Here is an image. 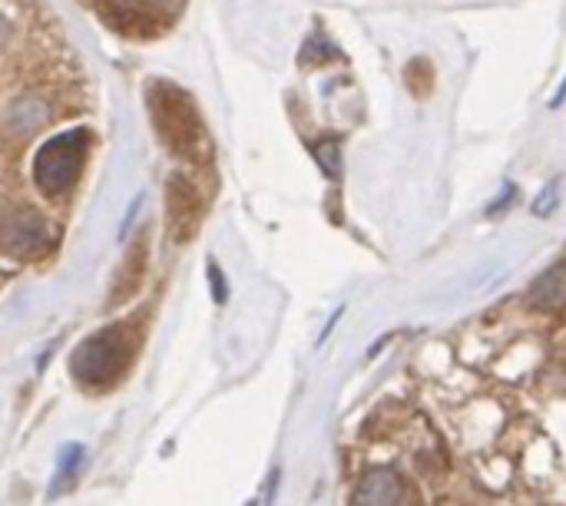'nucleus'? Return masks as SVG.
Here are the masks:
<instances>
[{"label": "nucleus", "instance_id": "1", "mask_svg": "<svg viewBox=\"0 0 566 506\" xmlns=\"http://www.w3.org/2000/svg\"><path fill=\"white\" fill-rule=\"evenodd\" d=\"M90 149V133L86 129H70L60 133L53 139H46L33 159V179L40 186V192L46 196H63L73 182L76 172L83 166V156Z\"/></svg>", "mask_w": 566, "mask_h": 506}, {"label": "nucleus", "instance_id": "2", "mask_svg": "<svg viewBox=\"0 0 566 506\" xmlns=\"http://www.w3.org/2000/svg\"><path fill=\"white\" fill-rule=\"evenodd\" d=\"M129 365V341L123 328H106L93 338H86L73 351V378L86 388H106L113 384Z\"/></svg>", "mask_w": 566, "mask_h": 506}, {"label": "nucleus", "instance_id": "3", "mask_svg": "<svg viewBox=\"0 0 566 506\" xmlns=\"http://www.w3.org/2000/svg\"><path fill=\"white\" fill-rule=\"evenodd\" d=\"M411 497L408 481L391 467H371L352 491V506H405Z\"/></svg>", "mask_w": 566, "mask_h": 506}, {"label": "nucleus", "instance_id": "4", "mask_svg": "<svg viewBox=\"0 0 566 506\" xmlns=\"http://www.w3.org/2000/svg\"><path fill=\"white\" fill-rule=\"evenodd\" d=\"M46 239H50V225L33 209L10 212L0 222V249L10 252V255H30L36 249H43Z\"/></svg>", "mask_w": 566, "mask_h": 506}, {"label": "nucleus", "instance_id": "5", "mask_svg": "<svg viewBox=\"0 0 566 506\" xmlns=\"http://www.w3.org/2000/svg\"><path fill=\"white\" fill-rule=\"evenodd\" d=\"M527 302H531L537 312H547V315H560V312H566V262L551 265V268L531 285Z\"/></svg>", "mask_w": 566, "mask_h": 506}, {"label": "nucleus", "instance_id": "6", "mask_svg": "<svg viewBox=\"0 0 566 506\" xmlns=\"http://www.w3.org/2000/svg\"><path fill=\"white\" fill-rule=\"evenodd\" d=\"M46 116H50V106L40 96H20L3 113V129L10 136H27V133L40 129L46 123Z\"/></svg>", "mask_w": 566, "mask_h": 506}, {"label": "nucleus", "instance_id": "7", "mask_svg": "<svg viewBox=\"0 0 566 506\" xmlns=\"http://www.w3.org/2000/svg\"><path fill=\"white\" fill-rule=\"evenodd\" d=\"M80 461H83V451L73 444V447H66L63 454H60V471H56V481H53V487H50V494H60V491H66L73 481H76V467H80Z\"/></svg>", "mask_w": 566, "mask_h": 506}, {"label": "nucleus", "instance_id": "8", "mask_svg": "<svg viewBox=\"0 0 566 506\" xmlns=\"http://www.w3.org/2000/svg\"><path fill=\"white\" fill-rule=\"evenodd\" d=\"M318 162H322L325 176L338 179V176H342V152H338V143H322V146H318Z\"/></svg>", "mask_w": 566, "mask_h": 506}, {"label": "nucleus", "instance_id": "9", "mask_svg": "<svg viewBox=\"0 0 566 506\" xmlns=\"http://www.w3.org/2000/svg\"><path fill=\"white\" fill-rule=\"evenodd\" d=\"M557 192H560V182L554 179V182L544 189V196H537V202H534V212H537V215H551V212L557 209Z\"/></svg>", "mask_w": 566, "mask_h": 506}, {"label": "nucleus", "instance_id": "10", "mask_svg": "<svg viewBox=\"0 0 566 506\" xmlns=\"http://www.w3.org/2000/svg\"><path fill=\"white\" fill-rule=\"evenodd\" d=\"M209 278H212V295H216V302L222 305L229 292H226V278H222V272H219L216 262H209Z\"/></svg>", "mask_w": 566, "mask_h": 506}, {"label": "nucleus", "instance_id": "11", "mask_svg": "<svg viewBox=\"0 0 566 506\" xmlns=\"http://www.w3.org/2000/svg\"><path fill=\"white\" fill-rule=\"evenodd\" d=\"M7 40H10V23H7V20L0 17V50L7 46Z\"/></svg>", "mask_w": 566, "mask_h": 506}, {"label": "nucleus", "instance_id": "12", "mask_svg": "<svg viewBox=\"0 0 566 506\" xmlns=\"http://www.w3.org/2000/svg\"><path fill=\"white\" fill-rule=\"evenodd\" d=\"M564 99H566V83H564V86H560V89H557V96H554V106H560Z\"/></svg>", "mask_w": 566, "mask_h": 506}, {"label": "nucleus", "instance_id": "13", "mask_svg": "<svg viewBox=\"0 0 566 506\" xmlns=\"http://www.w3.org/2000/svg\"><path fill=\"white\" fill-rule=\"evenodd\" d=\"M249 506H255V504H249Z\"/></svg>", "mask_w": 566, "mask_h": 506}]
</instances>
